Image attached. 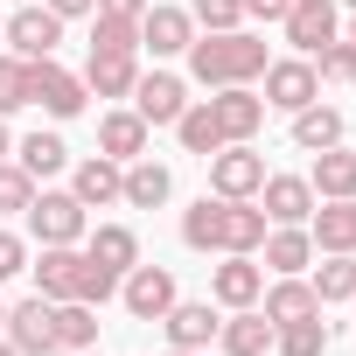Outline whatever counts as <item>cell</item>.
<instances>
[{
    "label": "cell",
    "instance_id": "1",
    "mask_svg": "<svg viewBox=\"0 0 356 356\" xmlns=\"http://www.w3.org/2000/svg\"><path fill=\"white\" fill-rule=\"evenodd\" d=\"M189 56V77L196 84H210V91H224V84H259L266 77V42L252 35V29H217V35H203L196 29V42L182 49Z\"/></svg>",
    "mask_w": 356,
    "mask_h": 356
},
{
    "label": "cell",
    "instance_id": "2",
    "mask_svg": "<svg viewBox=\"0 0 356 356\" xmlns=\"http://www.w3.org/2000/svg\"><path fill=\"white\" fill-rule=\"evenodd\" d=\"M266 238V210L259 203H231V196H203L196 210H182V245L189 252H259Z\"/></svg>",
    "mask_w": 356,
    "mask_h": 356
},
{
    "label": "cell",
    "instance_id": "3",
    "mask_svg": "<svg viewBox=\"0 0 356 356\" xmlns=\"http://www.w3.org/2000/svg\"><path fill=\"white\" fill-rule=\"evenodd\" d=\"M35 293L42 300H84V307H105L119 293V280L84 252V245H42L35 259Z\"/></svg>",
    "mask_w": 356,
    "mask_h": 356
},
{
    "label": "cell",
    "instance_id": "4",
    "mask_svg": "<svg viewBox=\"0 0 356 356\" xmlns=\"http://www.w3.org/2000/svg\"><path fill=\"white\" fill-rule=\"evenodd\" d=\"M22 217H29L35 245H84V231H91V217H84V203L70 189H35V203Z\"/></svg>",
    "mask_w": 356,
    "mask_h": 356
},
{
    "label": "cell",
    "instance_id": "5",
    "mask_svg": "<svg viewBox=\"0 0 356 356\" xmlns=\"http://www.w3.org/2000/svg\"><path fill=\"white\" fill-rule=\"evenodd\" d=\"M29 105H42L49 119H77V112L91 105V91H84V77L63 70L56 56H35V63H29Z\"/></svg>",
    "mask_w": 356,
    "mask_h": 356
},
{
    "label": "cell",
    "instance_id": "6",
    "mask_svg": "<svg viewBox=\"0 0 356 356\" xmlns=\"http://www.w3.org/2000/svg\"><path fill=\"white\" fill-rule=\"evenodd\" d=\"M210 189H217V196H231V203H252V196L266 189V154H259L252 140L217 147V154H210Z\"/></svg>",
    "mask_w": 356,
    "mask_h": 356
},
{
    "label": "cell",
    "instance_id": "7",
    "mask_svg": "<svg viewBox=\"0 0 356 356\" xmlns=\"http://www.w3.org/2000/svg\"><path fill=\"white\" fill-rule=\"evenodd\" d=\"M0 42H8L15 56H56V42H63V15H49L42 0H22V8L0 22Z\"/></svg>",
    "mask_w": 356,
    "mask_h": 356
},
{
    "label": "cell",
    "instance_id": "8",
    "mask_svg": "<svg viewBox=\"0 0 356 356\" xmlns=\"http://www.w3.org/2000/svg\"><path fill=\"white\" fill-rule=\"evenodd\" d=\"M8 342H15V356H56V300H42V293H29V300H15L8 307Z\"/></svg>",
    "mask_w": 356,
    "mask_h": 356
},
{
    "label": "cell",
    "instance_id": "9",
    "mask_svg": "<svg viewBox=\"0 0 356 356\" xmlns=\"http://www.w3.org/2000/svg\"><path fill=\"white\" fill-rule=\"evenodd\" d=\"M321 98V70H314V56H280V63H266V105L273 112H300V105H314Z\"/></svg>",
    "mask_w": 356,
    "mask_h": 356
},
{
    "label": "cell",
    "instance_id": "10",
    "mask_svg": "<svg viewBox=\"0 0 356 356\" xmlns=\"http://www.w3.org/2000/svg\"><path fill=\"white\" fill-rule=\"evenodd\" d=\"M280 29H286V42H293L300 56H321V49L342 35V8H335V0H293V8L280 15Z\"/></svg>",
    "mask_w": 356,
    "mask_h": 356
},
{
    "label": "cell",
    "instance_id": "11",
    "mask_svg": "<svg viewBox=\"0 0 356 356\" xmlns=\"http://www.w3.org/2000/svg\"><path fill=\"white\" fill-rule=\"evenodd\" d=\"M119 300H126V314H133V321H161L175 300H182V286H175V273H168V266H133V273L119 280Z\"/></svg>",
    "mask_w": 356,
    "mask_h": 356
},
{
    "label": "cell",
    "instance_id": "12",
    "mask_svg": "<svg viewBox=\"0 0 356 356\" xmlns=\"http://www.w3.org/2000/svg\"><path fill=\"white\" fill-rule=\"evenodd\" d=\"M259 293H266L259 252H224V266L210 273V300L217 307H259Z\"/></svg>",
    "mask_w": 356,
    "mask_h": 356
},
{
    "label": "cell",
    "instance_id": "13",
    "mask_svg": "<svg viewBox=\"0 0 356 356\" xmlns=\"http://www.w3.org/2000/svg\"><path fill=\"white\" fill-rule=\"evenodd\" d=\"M133 112L147 119V126H175L189 112V84L175 77V70H140V84H133Z\"/></svg>",
    "mask_w": 356,
    "mask_h": 356
},
{
    "label": "cell",
    "instance_id": "14",
    "mask_svg": "<svg viewBox=\"0 0 356 356\" xmlns=\"http://www.w3.org/2000/svg\"><path fill=\"white\" fill-rule=\"evenodd\" d=\"M210 105V119H217V133H224V147L231 140H252L259 126H266V98L252 91V84H224L217 98H203Z\"/></svg>",
    "mask_w": 356,
    "mask_h": 356
},
{
    "label": "cell",
    "instance_id": "15",
    "mask_svg": "<svg viewBox=\"0 0 356 356\" xmlns=\"http://www.w3.org/2000/svg\"><path fill=\"white\" fill-rule=\"evenodd\" d=\"M196 42V22H189V8H161V0H154V8L140 15V49L161 63V56H182Z\"/></svg>",
    "mask_w": 356,
    "mask_h": 356
},
{
    "label": "cell",
    "instance_id": "16",
    "mask_svg": "<svg viewBox=\"0 0 356 356\" xmlns=\"http://www.w3.org/2000/svg\"><path fill=\"white\" fill-rule=\"evenodd\" d=\"M266 210V224H307L314 217V189H307V175H266V189L252 196Z\"/></svg>",
    "mask_w": 356,
    "mask_h": 356
},
{
    "label": "cell",
    "instance_id": "17",
    "mask_svg": "<svg viewBox=\"0 0 356 356\" xmlns=\"http://www.w3.org/2000/svg\"><path fill=\"white\" fill-rule=\"evenodd\" d=\"M133 84H140V56L133 49H91V63H84V91L91 98H133Z\"/></svg>",
    "mask_w": 356,
    "mask_h": 356
},
{
    "label": "cell",
    "instance_id": "18",
    "mask_svg": "<svg viewBox=\"0 0 356 356\" xmlns=\"http://www.w3.org/2000/svg\"><path fill=\"white\" fill-rule=\"evenodd\" d=\"M147 140H154V126H147L133 105H119V112H105V119H98V154H105V161H119V168H126V161H140V154H147Z\"/></svg>",
    "mask_w": 356,
    "mask_h": 356
},
{
    "label": "cell",
    "instance_id": "19",
    "mask_svg": "<svg viewBox=\"0 0 356 356\" xmlns=\"http://www.w3.org/2000/svg\"><path fill=\"white\" fill-rule=\"evenodd\" d=\"M259 259H266V273L280 280V273H300V266H314V238H307V224H266V238H259Z\"/></svg>",
    "mask_w": 356,
    "mask_h": 356
},
{
    "label": "cell",
    "instance_id": "20",
    "mask_svg": "<svg viewBox=\"0 0 356 356\" xmlns=\"http://www.w3.org/2000/svg\"><path fill=\"white\" fill-rule=\"evenodd\" d=\"M161 328H168V349H210L217 342V307L210 300H175L161 314Z\"/></svg>",
    "mask_w": 356,
    "mask_h": 356
},
{
    "label": "cell",
    "instance_id": "21",
    "mask_svg": "<svg viewBox=\"0 0 356 356\" xmlns=\"http://www.w3.org/2000/svg\"><path fill=\"white\" fill-rule=\"evenodd\" d=\"M259 307H266V321L280 328V321H307V314H321V293H314L300 273H280V280L259 293Z\"/></svg>",
    "mask_w": 356,
    "mask_h": 356
},
{
    "label": "cell",
    "instance_id": "22",
    "mask_svg": "<svg viewBox=\"0 0 356 356\" xmlns=\"http://www.w3.org/2000/svg\"><path fill=\"white\" fill-rule=\"evenodd\" d=\"M217 349H224V356H266V349H273L266 307H231V321H217Z\"/></svg>",
    "mask_w": 356,
    "mask_h": 356
},
{
    "label": "cell",
    "instance_id": "23",
    "mask_svg": "<svg viewBox=\"0 0 356 356\" xmlns=\"http://www.w3.org/2000/svg\"><path fill=\"white\" fill-rule=\"evenodd\" d=\"M119 189H126V168H119V161H105V154L77 161V175H70V196H77L84 210H105V203H119Z\"/></svg>",
    "mask_w": 356,
    "mask_h": 356
},
{
    "label": "cell",
    "instance_id": "24",
    "mask_svg": "<svg viewBox=\"0 0 356 356\" xmlns=\"http://www.w3.org/2000/svg\"><path fill=\"white\" fill-rule=\"evenodd\" d=\"M168 196H175V175H168L154 154L126 161V189H119V203H126V210H161Z\"/></svg>",
    "mask_w": 356,
    "mask_h": 356
},
{
    "label": "cell",
    "instance_id": "25",
    "mask_svg": "<svg viewBox=\"0 0 356 356\" xmlns=\"http://www.w3.org/2000/svg\"><path fill=\"white\" fill-rule=\"evenodd\" d=\"M84 252H91L112 280H126V273L140 266V238H133V224H98V231H84Z\"/></svg>",
    "mask_w": 356,
    "mask_h": 356
},
{
    "label": "cell",
    "instance_id": "26",
    "mask_svg": "<svg viewBox=\"0 0 356 356\" xmlns=\"http://www.w3.org/2000/svg\"><path fill=\"white\" fill-rule=\"evenodd\" d=\"M307 238H314V252H356V196H342V203H314Z\"/></svg>",
    "mask_w": 356,
    "mask_h": 356
},
{
    "label": "cell",
    "instance_id": "27",
    "mask_svg": "<svg viewBox=\"0 0 356 356\" xmlns=\"http://www.w3.org/2000/svg\"><path fill=\"white\" fill-rule=\"evenodd\" d=\"M307 189H314V203H342V196H356V154H349V147H321V154H314V175H307Z\"/></svg>",
    "mask_w": 356,
    "mask_h": 356
},
{
    "label": "cell",
    "instance_id": "28",
    "mask_svg": "<svg viewBox=\"0 0 356 356\" xmlns=\"http://www.w3.org/2000/svg\"><path fill=\"white\" fill-rule=\"evenodd\" d=\"M342 133H349V119H342L335 105H321V98L293 112V147H300V154H321V147H342Z\"/></svg>",
    "mask_w": 356,
    "mask_h": 356
},
{
    "label": "cell",
    "instance_id": "29",
    "mask_svg": "<svg viewBox=\"0 0 356 356\" xmlns=\"http://www.w3.org/2000/svg\"><path fill=\"white\" fill-rule=\"evenodd\" d=\"M15 161L35 175V182H49V175H63V168H70V147H63V133H29V140L15 147Z\"/></svg>",
    "mask_w": 356,
    "mask_h": 356
},
{
    "label": "cell",
    "instance_id": "30",
    "mask_svg": "<svg viewBox=\"0 0 356 356\" xmlns=\"http://www.w3.org/2000/svg\"><path fill=\"white\" fill-rule=\"evenodd\" d=\"M307 286L321 293V307L328 300H356V252H321V266H314Z\"/></svg>",
    "mask_w": 356,
    "mask_h": 356
},
{
    "label": "cell",
    "instance_id": "31",
    "mask_svg": "<svg viewBox=\"0 0 356 356\" xmlns=\"http://www.w3.org/2000/svg\"><path fill=\"white\" fill-rule=\"evenodd\" d=\"M98 342V307H84V300H56V349H91Z\"/></svg>",
    "mask_w": 356,
    "mask_h": 356
},
{
    "label": "cell",
    "instance_id": "32",
    "mask_svg": "<svg viewBox=\"0 0 356 356\" xmlns=\"http://www.w3.org/2000/svg\"><path fill=\"white\" fill-rule=\"evenodd\" d=\"M273 349H280V356H321V349H328V321H321V314L280 321V328H273Z\"/></svg>",
    "mask_w": 356,
    "mask_h": 356
},
{
    "label": "cell",
    "instance_id": "33",
    "mask_svg": "<svg viewBox=\"0 0 356 356\" xmlns=\"http://www.w3.org/2000/svg\"><path fill=\"white\" fill-rule=\"evenodd\" d=\"M175 140H182L189 154H203V161H210V154L224 147V133H217V119H210V105H189L182 119H175Z\"/></svg>",
    "mask_w": 356,
    "mask_h": 356
},
{
    "label": "cell",
    "instance_id": "34",
    "mask_svg": "<svg viewBox=\"0 0 356 356\" xmlns=\"http://www.w3.org/2000/svg\"><path fill=\"white\" fill-rule=\"evenodd\" d=\"M35 203V175L22 161H0V217H22Z\"/></svg>",
    "mask_w": 356,
    "mask_h": 356
},
{
    "label": "cell",
    "instance_id": "35",
    "mask_svg": "<svg viewBox=\"0 0 356 356\" xmlns=\"http://www.w3.org/2000/svg\"><path fill=\"white\" fill-rule=\"evenodd\" d=\"M91 49H133V56H140V22H126V15H91Z\"/></svg>",
    "mask_w": 356,
    "mask_h": 356
},
{
    "label": "cell",
    "instance_id": "36",
    "mask_svg": "<svg viewBox=\"0 0 356 356\" xmlns=\"http://www.w3.org/2000/svg\"><path fill=\"white\" fill-rule=\"evenodd\" d=\"M314 70H321V84H342V91H356V42H349V35H335V42L321 49V63H314Z\"/></svg>",
    "mask_w": 356,
    "mask_h": 356
},
{
    "label": "cell",
    "instance_id": "37",
    "mask_svg": "<svg viewBox=\"0 0 356 356\" xmlns=\"http://www.w3.org/2000/svg\"><path fill=\"white\" fill-rule=\"evenodd\" d=\"M29 105V56H0V119H8V112H22Z\"/></svg>",
    "mask_w": 356,
    "mask_h": 356
},
{
    "label": "cell",
    "instance_id": "38",
    "mask_svg": "<svg viewBox=\"0 0 356 356\" xmlns=\"http://www.w3.org/2000/svg\"><path fill=\"white\" fill-rule=\"evenodd\" d=\"M189 22H196L203 35H217V29H238V22H245V0H189Z\"/></svg>",
    "mask_w": 356,
    "mask_h": 356
},
{
    "label": "cell",
    "instance_id": "39",
    "mask_svg": "<svg viewBox=\"0 0 356 356\" xmlns=\"http://www.w3.org/2000/svg\"><path fill=\"white\" fill-rule=\"evenodd\" d=\"M15 273H29V238L0 231V280H15Z\"/></svg>",
    "mask_w": 356,
    "mask_h": 356
},
{
    "label": "cell",
    "instance_id": "40",
    "mask_svg": "<svg viewBox=\"0 0 356 356\" xmlns=\"http://www.w3.org/2000/svg\"><path fill=\"white\" fill-rule=\"evenodd\" d=\"M49 15H63V22H77V15H98V0H42Z\"/></svg>",
    "mask_w": 356,
    "mask_h": 356
},
{
    "label": "cell",
    "instance_id": "41",
    "mask_svg": "<svg viewBox=\"0 0 356 356\" xmlns=\"http://www.w3.org/2000/svg\"><path fill=\"white\" fill-rule=\"evenodd\" d=\"M286 8H293V0H245V15H252V22H280Z\"/></svg>",
    "mask_w": 356,
    "mask_h": 356
},
{
    "label": "cell",
    "instance_id": "42",
    "mask_svg": "<svg viewBox=\"0 0 356 356\" xmlns=\"http://www.w3.org/2000/svg\"><path fill=\"white\" fill-rule=\"evenodd\" d=\"M98 15H126V22H140V15H147V0H98Z\"/></svg>",
    "mask_w": 356,
    "mask_h": 356
},
{
    "label": "cell",
    "instance_id": "43",
    "mask_svg": "<svg viewBox=\"0 0 356 356\" xmlns=\"http://www.w3.org/2000/svg\"><path fill=\"white\" fill-rule=\"evenodd\" d=\"M0 161H15V133H8V119H0Z\"/></svg>",
    "mask_w": 356,
    "mask_h": 356
},
{
    "label": "cell",
    "instance_id": "44",
    "mask_svg": "<svg viewBox=\"0 0 356 356\" xmlns=\"http://www.w3.org/2000/svg\"><path fill=\"white\" fill-rule=\"evenodd\" d=\"M342 35H349V42H356V0H349V22H342Z\"/></svg>",
    "mask_w": 356,
    "mask_h": 356
},
{
    "label": "cell",
    "instance_id": "45",
    "mask_svg": "<svg viewBox=\"0 0 356 356\" xmlns=\"http://www.w3.org/2000/svg\"><path fill=\"white\" fill-rule=\"evenodd\" d=\"M168 356H210V349H168Z\"/></svg>",
    "mask_w": 356,
    "mask_h": 356
},
{
    "label": "cell",
    "instance_id": "46",
    "mask_svg": "<svg viewBox=\"0 0 356 356\" xmlns=\"http://www.w3.org/2000/svg\"><path fill=\"white\" fill-rule=\"evenodd\" d=\"M0 356H15V342H8V335H0Z\"/></svg>",
    "mask_w": 356,
    "mask_h": 356
},
{
    "label": "cell",
    "instance_id": "47",
    "mask_svg": "<svg viewBox=\"0 0 356 356\" xmlns=\"http://www.w3.org/2000/svg\"><path fill=\"white\" fill-rule=\"evenodd\" d=\"M0 321H8V300H0Z\"/></svg>",
    "mask_w": 356,
    "mask_h": 356
},
{
    "label": "cell",
    "instance_id": "48",
    "mask_svg": "<svg viewBox=\"0 0 356 356\" xmlns=\"http://www.w3.org/2000/svg\"><path fill=\"white\" fill-rule=\"evenodd\" d=\"M335 8H349V0H335Z\"/></svg>",
    "mask_w": 356,
    "mask_h": 356
},
{
    "label": "cell",
    "instance_id": "49",
    "mask_svg": "<svg viewBox=\"0 0 356 356\" xmlns=\"http://www.w3.org/2000/svg\"><path fill=\"white\" fill-rule=\"evenodd\" d=\"M77 356H91V349H77Z\"/></svg>",
    "mask_w": 356,
    "mask_h": 356
},
{
    "label": "cell",
    "instance_id": "50",
    "mask_svg": "<svg viewBox=\"0 0 356 356\" xmlns=\"http://www.w3.org/2000/svg\"><path fill=\"white\" fill-rule=\"evenodd\" d=\"M15 8H22V0H15Z\"/></svg>",
    "mask_w": 356,
    "mask_h": 356
}]
</instances>
